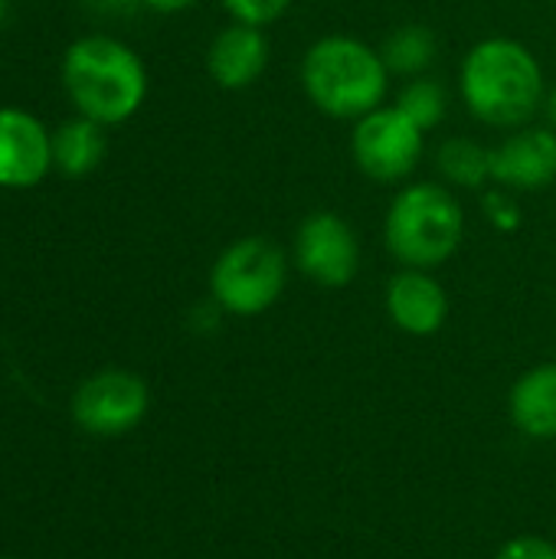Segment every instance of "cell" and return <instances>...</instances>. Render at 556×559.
Wrapping results in <instances>:
<instances>
[{"mask_svg":"<svg viewBox=\"0 0 556 559\" xmlns=\"http://www.w3.org/2000/svg\"><path fill=\"white\" fill-rule=\"evenodd\" d=\"M0 559H13V557H0Z\"/></svg>","mask_w":556,"mask_h":559,"instance_id":"obj_25","label":"cell"},{"mask_svg":"<svg viewBox=\"0 0 556 559\" xmlns=\"http://www.w3.org/2000/svg\"><path fill=\"white\" fill-rule=\"evenodd\" d=\"M269 56H272V46H269L265 29L233 20L213 36L206 49V72L220 88L239 92L262 79V72L269 69Z\"/></svg>","mask_w":556,"mask_h":559,"instance_id":"obj_12","label":"cell"},{"mask_svg":"<svg viewBox=\"0 0 556 559\" xmlns=\"http://www.w3.org/2000/svg\"><path fill=\"white\" fill-rule=\"evenodd\" d=\"M436 170L446 187L488 190L492 183V147L472 138H449L436 151Z\"/></svg>","mask_w":556,"mask_h":559,"instance_id":"obj_15","label":"cell"},{"mask_svg":"<svg viewBox=\"0 0 556 559\" xmlns=\"http://www.w3.org/2000/svg\"><path fill=\"white\" fill-rule=\"evenodd\" d=\"M301 88L308 102L338 121H357L377 111L390 92V69L380 49L357 36H321L301 59Z\"/></svg>","mask_w":556,"mask_h":559,"instance_id":"obj_3","label":"cell"},{"mask_svg":"<svg viewBox=\"0 0 556 559\" xmlns=\"http://www.w3.org/2000/svg\"><path fill=\"white\" fill-rule=\"evenodd\" d=\"M541 115H544V124L556 131V85L554 88H547V95H544V105H541Z\"/></svg>","mask_w":556,"mask_h":559,"instance_id":"obj_22","label":"cell"},{"mask_svg":"<svg viewBox=\"0 0 556 559\" xmlns=\"http://www.w3.org/2000/svg\"><path fill=\"white\" fill-rule=\"evenodd\" d=\"M141 7H147V10H154V13H184V10H190L197 0H138Z\"/></svg>","mask_w":556,"mask_h":559,"instance_id":"obj_21","label":"cell"},{"mask_svg":"<svg viewBox=\"0 0 556 559\" xmlns=\"http://www.w3.org/2000/svg\"><path fill=\"white\" fill-rule=\"evenodd\" d=\"M426 131H419L397 105H380L377 111L354 121L351 154L357 170L374 183H403L423 160Z\"/></svg>","mask_w":556,"mask_h":559,"instance_id":"obj_6","label":"cell"},{"mask_svg":"<svg viewBox=\"0 0 556 559\" xmlns=\"http://www.w3.org/2000/svg\"><path fill=\"white\" fill-rule=\"evenodd\" d=\"M220 3L236 23H249V26H269L279 16H285V10L292 7V0H220Z\"/></svg>","mask_w":556,"mask_h":559,"instance_id":"obj_19","label":"cell"},{"mask_svg":"<svg viewBox=\"0 0 556 559\" xmlns=\"http://www.w3.org/2000/svg\"><path fill=\"white\" fill-rule=\"evenodd\" d=\"M397 108L419 128V131H433L446 121V111H449V98H446V88L429 79V75H416L410 79L400 95H397Z\"/></svg>","mask_w":556,"mask_h":559,"instance_id":"obj_17","label":"cell"},{"mask_svg":"<svg viewBox=\"0 0 556 559\" xmlns=\"http://www.w3.org/2000/svg\"><path fill=\"white\" fill-rule=\"evenodd\" d=\"M108 151L105 128L92 118H69L52 128V170L69 180L88 177Z\"/></svg>","mask_w":556,"mask_h":559,"instance_id":"obj_14","label":"cell"},{"mask_svg":"<svg viewBox=\"0 0 556 559\" xmlns=\"http://www.w3.org/2000/svg\"><path fill=\"white\" fill-rule=\"evenodd\" d=\"M459 92L472 118L492 128H524L541 111L547 82L537 56L511 36L475 43L459 69Z\"/></svg>","mask_w":556,"mask_h":559,"instance_id":"obj_1","label":"cell"},{"mask_svg":"<svg viewBox=\"0 0 556 559\" xmlns=\"http://www.w3.org/2000/svg\"><path fill=\"white\" fill-rule=\"evenodd\" d=\"M62 88L75 115L98 121L102 128L125 124L147 98L144 59L115 36H82L62 52Z\"/></svg>","mask_w":556,"mask_h":559,"instance_id":"obj_2","label":"cell"},{"mask_svg":"<svg viewBox=\"0 0 556 559\" xmlns=\"http://www.w3.org/2000/svg\"><path fill=\"white\" fill-rule=\"evenodd\" d=\"M288 285V255L265 236L229 242L210 269V298L233 318L265 314Z\"/></svg>","mask_w":556,"mask_h":559,"instance_id":"obj_5","label":"cell"},{"mask_svg":"<svg viewBox=\"0 0 556 559\" xmlns=\"http://www.w3.org/2000/svg\"><path fill=\"white\" fill-rule=\"evenodd\" d=\"M495 559H556V547L544 537H534V534H521V537H511Z\"/></svg>","mask_w":556,"mask_h":559,"instance_id":"obj_20","label":"cell"},{"mask_svg":"<svg viewBox=\"0 0 556 559\" xmlns=\"http://www.w3.org/2000/svg\"><path fill=\"white\" fill-rule=\"evenodd\" d=\"M465 236V213L446 183H406L383 219V246L403 269L446 265Z\"/></svg>","mask_w":556,"mask_h":559,"instance_id":"obj_4","label":"cell"},{"mask_svg":"<svg viewBox=\"0 0 556 559\" xmlns=\"http://www.w3.org/2000/svg\"><path fill=\"white\" fill-rule=\"evenodd\" d=\"M52 170V131L26 108L0 105V187L33 190Z\"/></svg>","mask_w":556,"mask_h":559,"instance_id":"obj_9","label":"cell"},{"mask_svg":"<svg viewBox=\"0 0 556 559\" xmlns=\"http://www.w3.org/2000/svg\"><path fill=\"white\" fill-rule=\"evenodd\" d=\"M3 16H7V0H0V23H3Z\"/></svg>","mask_w":556,"mask_h":559,"instance_id":"obj_24","label":"cell"},{"mask_svg":"<svg viewBox=\"0 0 556 559\" xmlns=\"http://www.w3.org/2000/svg\"><path fill=\"white\" fill-rule=\"evenodd\" d=\"M482 206H485L488 223H492L495 229H501V233H518V229H521V223H524V213H521V206H518L514 193H511V190H505V187H492V190H485Z\"/></svg>","mask_w":556,"mask_h":559,"instance_id":"obj_18","label":"cell"},{"mask_svg":"<svg viewBox=\"0 0 556 559\" xmlns=\"http://www.w3.org/2000/svg\"><path fill=\"white\" fill-rule=\"evenodd\" d=\"M292 262L311 285L344 288L360 272V239L344 216L331 210H315L301 219L295 233Z\"/></svg>","mask_w":556,"mask_h":559,"instance_id":"obj_8","label":"cell"},{"mask_svg":"<svg viewBox=\"0 0 556 559\" xmlns=\"http://www.w3.org/2000/svg\"><path fill=\"white\" fill-rule=\"evenodd\" d=\"M151 409L147 383L121 367L98 370L85 377L72 393V419L82 432L98 439L128 436L144 423Z\"/></svg>","mask_w":556,"mask_h":559,"instance_id":"obj_7","label":"cell"},{"mask_svg":"<svg viewBox=\"0 0 556 559\" xmlns=\"http://www.w3.org/2000/svg\"><path fill=\"white\" fill-rule=\"evenodd\" d=\"M380 56L390 69V75H403V79H416L426 75L439 56V39L429 26L423 23H406L400 29H393L383 46Z\"/></svg>","mask_w":556,"mask_h":559,"instance_id":"obj_16","label":"cell"},{"mask_svg":"<svg viewBox=\"0 0 556 559\" xmlns=\"http://www.w3.org/2000/svg\"><path fill=\"white\" fill-rule=\"evenodd\" d=\"M511 426L537 442L556 439V360L524 370L508 393Z\"/></svg>","mask_w":556,"mask_h":559,"instance_id":"obj_13","label":"cell"},{"mask_svg":"<svg viewBox=\"0 0 556 559\" xmlns=\"http://www.w3.org/2000/svg\"><path fill=\"white\" fill-rule=\"evenodd\" d=\"M88 3H95L102 10H125V7H134L138 0H88Z\"/></svg>","mask_w":556,"mask_h":559,"instance_id":"obj_23","label":"cell"},{"mask_svg":"<svg viewBox=\"0 0 556 559\" xmlns=\"http://www.w3.org/2000/svg\"><path fill=\"white\" fill-rule=\"evenodd\" d=\"M556 180V131L547 124L514 128L492 147V183L511 193H541Z\"/></svg>","mask_w":556,"mask_h":559,"instance_id":"obj_10","label":"cell"},{"mask_svg":"<svg viewBox=\"0 0 556 559\" xmlns=\"http://www.w3.org/2000/svg\"><path fill=\"white\" fill-rule=\"evenodd\" d=\"M387 318L410 337H433L449 321V295L426 269H400L383 292Z\"/></svg>","mask_w":556,"mask_h":559,"instance_id":"obj_11","label":"cell"}]
</instances>
